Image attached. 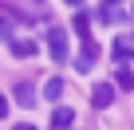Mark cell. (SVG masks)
<instances>
[{"instance_id": "obj_1", "label": "cell", "mask_w": 134, "mask_h": 130, "mask_svg": "<svg viewBox=\"0 0 134 130\" xmlns=\"http://www.w3.org/2000/svg\"><path fill=\"white\" fill-rule=\"evenodd\" d=\"M47 43H51V59L55 63H67V32L63 28H51L47 32Z\"/></svg>"}, {"instance_id": "obj_2", "label": "cell", "mask_w": 134, "mask_h": 130, "mask_svg": "<svg viewBox=\"0 0 134 130\" xmlns=\"http://www.w3.org/2000/svg\"><path fill=\"white\" fill-rule=\"evenodd\" d=\"M110 55H114V63H130L134 59V36H118L110 43Z\"/></svg>"}, {"instance_id": "obj_3", "label": "cell", "mask_w": 134, "mask_h": 130, "mask_svg": "<svg viewBox=\"0 0 134 130\" xmlns=\"http://www.w3.org/2000/svg\"><path fill=\"white\" fill-rule=\"evenodd\" d=\"M95 59H99V43H95V39H83V55L75 59V71H79V75H87Z\"/></svg>"}, {"instance_id": "obj_4", "label": "cell", "mask_w": 134, "mask_h": 130, "mask_svg": "<svg viewBox=\"0 0 134 130\" xmlns=\"http://www.w3.org/2000/svg\"><path fill=\"white\" fill-rule=\"evenodd\" d=\"M99 20H103V24H126V20H130V12H126L122 4H107V8L99 12Z\"/></svg>"}, {"instance_id": "obj_5", "label": "cell", "mask_w": 134, "mask_h": 130, "mask_svg": "<svg viewBox=\"0 0 134 130\" xmlns=\"http://www.w3.org/2000/svg\"><path fill=\"white\" fill-rule=\"evenodd\" d=\"M91 99H95V106L103 110V106H110V99H114V87H110V83H95Z\"/></svg>"}, {"instance_id": "obj_6", "label": "cell", "mask_w": 134, "mask_h": 130, "mask_svg": "<svg viewBox=\"0 0 134 130\" xmlns=\"http://www.w3.org/2000/svg\"><path fill=\"white\" fill-rule=\"evenodd\" d=\"M71 122H75V110H71V106H55V114H51V126H55V130H67Z\"/></svg>"}, {"instance_id": "obj_7", "label": "cell", "mask_w": 134, "mask_h": 130, "mask_svg": "<svg viewBox=\"0 0 134 130\" xmlns=\"http://www.w3.org/2000/svg\"><path fill=\"white\" fill-rule=\"evenodd\" d=\"M114 87H118V91H130V87H134V71H130V67H118V71H114Z\"/></svg>"}, {"instance_id": "obj_8", "label": "cell", "mask_w": 134, "mask_h": 130, "mask_svg": "<svg viewBox=\"0 0 134 130\" xmlns=\"http://www.w3.org/2000/svg\"><path fill=\"white\" fill-rule=\"evenodd\" d=\"M16 103H20V106H32V103H36V87H32V83H20V87H16Z\"/></svg>"}, {"instance_id": "obj_9", "label": "cell", "mask_w": 134, "mask_h": 130, "mask_svg": "<svg viewBox=\"0 0 134 130\" xmlns=\"http://www.w3.org/2000/svg\"><path fill=\"white\" fill-rule=\"evenodd\" d=\"M87 16H91V12H83V8H79V12H75V20H71V28H75L83 39H87V32H91V20H87Z\"/></svg>"}, {"instance_id": "obj_10", "label": "cell", "mask_w": 134, "mask_h": 130, "mask_svg": "<svg viewBox=\"0 0 134 130\" xmlns=\"http://www.w3.org/2000/svg\"><path fill=\"white\" fill-rule=\"evenodd\" d=\"M12 55H20V59H32V55H36V39H20V43H12Z\"/></svg>"}, {"instance_id": "obj_11", "label": "cell", "mask_w": 134, "mask_h": 130, "mask_svg": "<svg viewBox=\"0 0 134 130\" xmlns=\"http://www.w3.org/2000/svg\"><path fill=\"white\" fill-rule=\"evenodd\" d=\"M59 95H63V79H47V83H43V99L59 103Z\"/></svg>"}, {"instance_id": "obj_12", "label": "cell", "mask_w": 134, "mask_h": 130, "mask_svg": "<svg viewBox=\"0 0 134 130\" xmlns=\"http://www.w3.org/2000/svg\"><path fill=\"white\" fill-rule=\"evenodd\" d=\"M0 36L12 39V16H0Z\"/></svg>"}, {"instance_id": "obj_13", "label": "cell", "mask_w": 134, "mask_h": 130, "mask_svg": "<svg viewBox=\"0 0 134 130\" xmlns=\"http://www.w3.org/2000/svg\"><path fill=\"white\" fill-rule=\"evenodd\" d=\"M4 114H8V99L0 95V118H4Z\"/></svg>"}, {"instance_id": "obj_14", "label": "cell", "mask_w": 134, "mask_h": 130, "mask_svg": "<svg viewBox=\"0 0 134 130\" xmlns=\"http://www.w3.org/2000/svg\"><path fill=\"white\" fill-rule=\"evenodd\" d=\"M16 130H36V126L32 122H16Z\"/></svg>"}, {"instance_id": "obj_15", "label": "cell", "mask_w": 134, "mask_h": 130, "mask_svg": "<svg viewBox=\"0 0 134 130\" xmlns=\"http://www.w3.org/2000/svg\"><path fill=\"white\" fill-rule=\"evenodd\" d=\"M63 4H71V8H79V4H83V0H63Z\"/></svg>"}, {"instance_id": "obj_16", "label": "cell", "mask_w": 134, "mask_h": 130, "mask_svg": "<svg viewBox=\"0 0 134 130\" xmlns=\"http://www.w3.org/2000/svg\"><path fill=\"white\" fill-rule=\"evenodd\" d=\"M107 4H122V0H107Z\"/></svg>"}]
</instances>
